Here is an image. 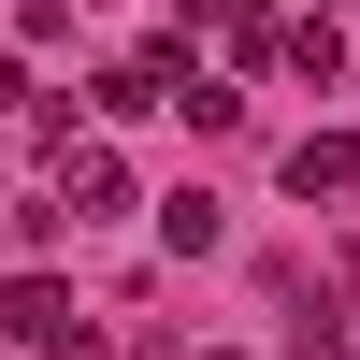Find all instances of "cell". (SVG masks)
Segmentation results:
<instances>
[{"mask_svg":"<svg viewBox=\"0 0 360 360\" xmlns=\"http://www.w3.org/2000/svg\"><path fill=\"white\" fill-rule=\"evenodd\" d=\"M44 202H58V217H130V159L72 130V144H58V188H44Z\"/></svg>","mask_w":360,"mask_h":360,"instance_id":"6da1fadb","label":"cell"},{"mask_svg":"<svg viewBox=\"0 0 360 360\" xmlns=\"http://www.w3.org/2000/svg\"><path fill=\"white\" fill-rule=\"evenodd\" d=\"M288 188H303V202H346L360 188V130H303V144H288Z\"/></svg>","mask_w":360,"mask_h":360,"instance_id":"7a4b0ae2","label":"cell"},{"mask_svg":"<svg viewBox=\"0 0 360 360\" xmlns=\"http://www.w3.org/2000/svg\"><path fill=\"white\" fill-rule=\"evenodd\" d=\"M58 332H72L58 274H15V288H0V346H58Z\"/></svg>","mask_w":360,"mask_h":360,"instance_id":"3957f363","label":"cell"},{"mask_svg":"<svg viewBox=\"0 0 360 360\" xmlns=\"http://www.w3.org/2000/svg\"><path fill=\"white\" fill-rule=\"evenodd\" d=\"M274 58H288V72H346V29L303 15V29H274Z\"/></svg>","mask_w":360,"mask_h":360,"instance_id":"277c9868","label":"cell"},{"mask_svg":"<svg viewBox=\"0 0 360 360\" xmlns=\"http://www.w3.org/2000/svg\"><path fill=\"white\" fill-rule=\"evenodd\" d=\"M188 15H231V0H188Z\"/></svg>","mask_w":360,"mask_h":360,"instance_id":"5b68a950","label":"cell"},{"mask_svg":"<svg viewBox=\"0 0 360 360\" xmlns=\"http://www.w3.org/2000/svg\"><path fill=\"white\" fill-rule=\"evenodd\" d=\"M303 15H332V0H303Z\"/></svg>","mask_w":360,"mask_h":360,"instance_id":"8992f818","label":"cell"}]
</instances>
